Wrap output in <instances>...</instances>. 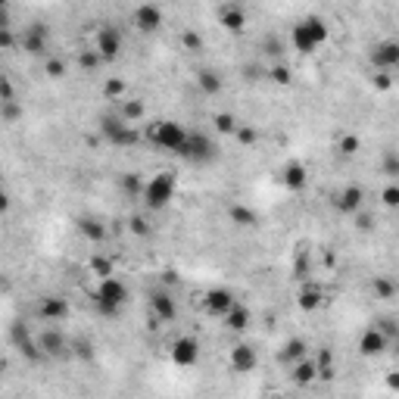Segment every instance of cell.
Returning a JSON list of instances; mask_svg holds the SVG:
<instances>
[{"mask_svg":"<svg viewBox=\"0 0 399 399\" xmlns=\"http://www.w3.org/2000/svg\"><path fill=\"white\" fill-rule=\"evenodd\" d=\"M144 137H147L156 150H163V153L181 156L184 144H187V128H184L181 122H172V119H159V122H153L144 131Z\"/></svg>","mask_w":399,"mask_h":399,"instance_id":"cell-1","label":"cell"},{"mask_svg":"<svg viewBox=\"0 0 399 399\" xmlns=\"http://www.w3.org/2000/svg\"><path fill=\"white\" fill-rule=\"evenodd\" d=\"M128 303V287L119 281V277H103L97 281L94 290V312L103 318H115Z\"/></svg>","mask_w":399,"mask_h":399,"instance_id":"cell-2","label":"cell"},{"mask_svg":"<svg viewBox=\"0 0 399 399\" xmlns=\"http://www.w3.org/2000/svg\"><path fill=\"white\" fill-rule=\"evenodd\" d=\"M175 190H178L175 172H159V175H153L150 181H144L141 200H144V206H147L150 212H159V209H166V206L175 200Z\"/></svg>","mask_w":399,"mask_h":399,"instance_id":"cell-3","label":"cell"},{"mask_svg":"<svg viewBox=\"0 0 399 399\" xmlns=\"http://www.w3.org/2000/svg\"><path fill=\"white\" fill-rule=\"evenodd\" d=\"M328 34H331L328 32V22L318 19V16H309V19H299L297 25H293L290 41L299 54H315V50L328 41Z\"/></svg>","mask_w":399,"mask_h":399,"instance_id":"cell-4","label":"cell"},{"mask_svg":"<svg viewBox=\"0 0 399 399\" xmlns=\"http://www.w3.org/2000/svg\"><path fill=\"white\" fill-rule=\"evenodd\" d=\"M100 135H103V141H109L113 147H135V144L141 141V135H137V131L131 128L119 113L103 115V119H100Z\"/></svg>","mask_w":399,"mask_h":399,"instance_id":"cell-5","label":"cell"},{"mask_svg":"<svg viewBox=\"0 0 399 399\" xmlns=\"http://www.w3.org/2000/svg\"><path fill=\"white\" fill-rule=\"evenodd\" d=\"M147 309H150V318L159 321V325H169L178 318V303H175V293L166 290V287H156V290L147 293Z\"/></svg>","mask_w":399,"mask_h":399,"instance_id":"cell-6","label":"cell"},{"mask_svg":"<svg viewBox=\"0 0 399 399\" xmlns=\"http://www.w3.org/2000/svg\"><path fill=\"white\" fill-rule=\"evenodd\" d=\"M169 358L178 368H194L200 362V340L194 334H181L169 343Z\"/></svg>","mask_w":399,"mask_h":399,"instance_id":"cell-7","label":"cell"},{"mask_svg":"<svg viewBox=\"0 0 399 399\" xmlns=\"http://www.w3.org/2000/svg\"><path fill=\"white\" fill-rule=\"evenodd\" d=\"M94 50L100 54L103 62L119 60V54H122V28L119 25H100L97 34H94Z\"/></svg>","mask_w":399,"mask_h":399,"instance_id":"cell-8","label":"cell"},{"mask_svg":"<svg viewBox=\"0 0 399 399\" xmlns=\"http://www.w3.org/2000/svg\"><path fill=\"white\" fill-rule=\"evenodd\" d=\"M181 159H187V163H209V159H216L212 137L203 135V131H187V144H184Z\"/></svg>","mask_w":399,"mask_h":399,"instance_id":"cell-9","label":"cell"},{"mask_svg":"<svg viewBox=\"0 0 399 399\" xmlns=\"http://www.w3.org/2000/svg\"><path fill=\"white\" fill-rule=\"evenodd\" d=\"M10 343H13L25 358H32V362H41L44 358L41 350H38V340H34V334L28 331L25 321H13V325H10Z\"/></svg>","mask_w":399,"mask_h":399,"instance_id":"cell-10","label":"cell"},{"mask_svg":"<svg viewBox=\"0 0 399 399\" xmlns=\"http://www.w3.org/2000/svg\"><path fill=\"white\" fill-rule=\"evenodd\" d=\"M259 365V352L253 343H234L228 352V368L234 374H250Z\"/></svg>","mask_w":399,"mask_h":399,"instance_id":"cell-11","label":"cell"},{"mask_svg":"<svg viewBox=\"0 0 399 399\" xmlns=\"http://www.w3.org/2000/svg\"><path fill=\"white\" fill-rule=\"evenodd\" d=\"M19 44H22V50L32 56H47L50 54V32L41 22H34V25H28L25 32H22Z\"/></svg>","mask_w":399,"mask_h":399,"instance_id":"cell-12","label":"cell"},{"mask_svg":"<svg viewBox=\"0 0 399 399\" xmlns=\"http://www.w3.org/2000/svg\"><path fill=\"white\" fill-rule=\"evenodd\" d=\"M362 206H365V190L358 184H346L334 194V209L343 216H356V212H362Z\"/></svg>","mask_w":399,"mask_h":399,"instance_id":"cell-13","label":"cell"},{"mask_svg":"<svg viewBox=\"0 0 399 399\" xmlns=\"http://www.w3.org/2000/svg\"><path fill=\"white\" fill-rule=\"evenodd\" d=\"M34 340H38V350H41L44 358H66L69 356V340L62 337L56 328H44Z\"/></svg>","mask_w":399,"mask_h":399,"instance_id":"cell-14","label":"cell"},{"mask_svg":"<svg viewBox=\"0 0 399 399\" xmlns=\"http://www.w3.org/2000/svg\"><path fill=\"white\" fill-rule=\"evenodd\" d=\"M325 303H328V293H325V287L318 284V281H303V284H299V290H297V306H299L303 312H318Z\"/></svg>","mask_w":399,"mask_h":399,"instance_id":"cell-15","label":"cell"},{"mask_svg":"<svg viewBox=\"0 0 399 399\" xmlns=\"http://www.w3.org/2000/svg\"><path fill=\"white\" fill-rule=\"evenodd\" d=\"M131 25L144 34L156 32V28L163 25V10L156 7V3H141V7H135V13H131Z\"/></svg>","mask_w":399,"mask_h":399,"instance_id":"cell-16","label":"cell"},{"mask_svg":"<svg viewBox=\"0 0 399 399\" xmlns=\"http://www.w3.org/2000/svg\"><path fill=\"white\" fill-rule=\"evenodd\" d=\"M372 62H374V69H378V72H393V69L399 66V44L393 41V38H387V41L374 44Z\"/></svg>","mask_w":399,"mask_h":399,"instance_id":"cell-17","label":"cell"},{"mask_svg":"<svg viewBox=\"0 0 399 399\" xmlns=\"http://www.w3.org/2000/svg\"><path fill=\"white\" fill-rule=\"evenodd\" d=\"M38 318H41L44 325L66 321V318H69V299H62V297H44V299H38Z\"/></svg>","mask_w":399,"mask_h":399,"instance_id":"cell-18","label":"cell"},{"mask_svg":"<svg viewBox=\"0 0 399 399\" xmlns=\"http://www.w3.org/2000/svg\"><path fill=\"white\" fill-rule=\"evenodd\" d=\"M200 303H203V309L209 312V315L222 318L225 312H228L231 306L237 303V299H234V293H231L228 287H212V290H206V293H203V299H200Z\"/></svg>","mask_w":399,"mask_h":399,"instance_id":"cell-19","label":"cell"},{"mask_svg":"<svg viewBox=\"0 0 399 399\" xmlns=\"http://www.w3.org/2000/svg\"><path fill=\"white\" fill-rule=\"evenodd\" d=\"M390 343L393 340H387L378 328H365L362 337H358V352H362L365 358H374V356H384V352L390 350Z\"/></svg>","mask_w":399,"mask_h":399,"instance_id":"cell-20","label":"cell"},{"mask_svg":"<svg viewBox=\"0 0 399 399\" xmlns=\"http://www.w3.org/2000/svg\"><path fill=\"white\" fill-rule=\"evenodd\" d=\"M281 181H284V187L290 190V194H299V190H306V184H309V169H306V163H299V159H290V163L281 169Z\"/></svg>","mask_w":399,"mask_h":399,"instance_id":"cell-21","label":"cell"},{"mask_svg":"<svg viewBox=\"0 0 399 399\" xmlns=\"http://www.w3.org/2000/svg\"><path fill=\"white\" fill-rule=\"evenodd\" d=\"M216 16H218V22L234 34H240L247 28V10L240 7V3H225V7L216 10Z\"/></svg>","mask_w":399,"mask_h":399,"instance_id":"cell-22","label":"cell"},{"mask_svg":"<svg viewBox=\"0 0 399 399\" xmlns=\"http://www.w3.org/2000/svg\"><path fill=\"white\" fill-rule=\"evenodd\" d=\"M222 321H225V328H228V331L244 334L247 328L253 325V315H250V309H247L244 303H234V306H231V309L222 315Z\"/></svg>","mask_w":399,"mask_h":399,"instance_id":"cell-23","label":"cell"},{"mask_svg":"<svg viewBox=\"0 0 399 399\" xmlns=\"http://www.w3.org/2000/svg\"><path fill=\"white\" fill-rule=\"evenodd\" d=\"M290 378H293V384H299V387H309V384H315L318 380V368H315V358H299V362H293L290 365Z\"/></svg>","mask_w":399,"mask_h":399,"instance_id":"cell-24","label":"cell"},{"mask_svg":"<svg viewBox=\"0 0 399 399\" xmlns=\"http://www.w3.org/2000/svg\"><path fill=\"white\" fill-rule=\"evenodd\" d=\"M78 231H82L84 234V240H88V244H97L100 247L103 240H106V228H103V222L100 218H94V216H78Z\"/></svg>","mask_w":399,"mask_h":399,"instance_id":"cell-25","label":"cell"},{"mask_svg":"<svg viewBox=\"0 0 399 399\" xmlns=\"http://www.w3.org/2000/svg\"><path fill=\"white\" fill-rule=\"evenodd\" d=\"M196 88L203 91V94L216 97V94L225 91V78L216 72V69H200V72H196Z\"/></svg>","mask_w":399,"mask_h":399,"instance_id":"cell-26","label":"cell"},{"mask_svg":"<svg viewBox=\"0 0 399 399\" xmlns=\"http://www.w3.org/2000/svg\"><path fill=\"white\" fill-rule=\"evenodd\" d=\"M228 218H231V225H237V228H253V225L259 222L256 209H253V206H244V203H231Z\"/></svg>","mask_w":399,"mask_h":399,"instance_id":"cell-27","label":"cell"},{"mask_svg":"<svg viewBox=\"0 0 399 399\" xmlns=\"http://www.w3.org/2000/svg\"><path fill=\"white\" fill-rule=\"evenodd\" d=\"M309 356V343H306L303 337H290L284 346H281V362L284 365H293V362H299V358Z\"/></svg>","mask_w":399,"mask_h":399,"instance_id":"cell-28","label":"cell"},{"mask_svg":"<svg viewBox=\"0 0 399 399\" xmlns=\"http://www.w3.org/2000/svg\"><path fill=\"white\" fill-rule=\"evenodd\" d=\"M88 269L97 281H103V277H115V262L109 256H103V253H94V256H91Z\"/></svg>","mask_w":399,"mask_h":399,"instance_id":"cell-29","label":"cell"},{"mask_svg":"<svg viewBox=\"0 0 399 399\" xmlns=\"http://www.w3.org/2000/svg\"><path fill=\"white\" fill-rule=\"evenodd\" d=\"M115 113L122 115L125 122L135 128V122H141V119H144V103L141 100H128V97H125V100L119 103V109H115Z\"/></svg>","mask_w":399,"mask_h":399,"instance_id":"cell-30","label":"cell"},{"mask_svg":"<svg viewBox=\"0 0 399 399\" xmlns=\"http://www.w3.org/2000/svg\"><path fill=\"white\" fill-rule=\"evenodd\" d=\"M103 97L122 103L125 97H128V84H125V78H106V82H103Z\"/></svg>","mask_w":399,"mask_h":399,"instance_id":"cell-31","label":"cell"},{"mask_svg":"<svg viewBox=\"0 0 399 399\" xmlns=\"http://www.w3.org/2000/svg\"><path fill=\"white\" fill-rule=\"evenodd\" d=\"M69 356L91 362V358H94V343H91V337H72L69 340Z\"/></svg>","mask_w":399,"mask_h":399,"instance_id":"cell-32","label":"cell"},{"mask_svg":"<svg viewBox=\"0 0 399 399\" xmlns=\"http://www.w3.org/2000/svg\"><path fill=\"white\" fill-rule=\"evenodd\" d=\"M372 290H374V297H378V299H393V297H396V281L387 277V275H380V277H374Z\"/></svg>","mask_w":399,"mask_h":399,"instance_id":"cell-33","label":"cell"},{"mask_svg":"<svg viewBox=\"0 0 399 399\" xmlns=\"http://www.w3.org/2000/svg\"><path fill=\"white\" fill-rule=\"evenodd\" d=\"M212 122H216V131H218V135H234L237 125H240L234 113H216V119H212Z\"/></svg>","mask_w":399,"mask_h":399,"instance_id":"cell-34","label":"cell"},{"mask_svg":"<svg viewBox=\"0 0 399 399\" xmlns=\"http://www.w3.org/2000/svg\"><path fill=\"white\" fill-rule=\"evenodd\" d=\"M203 34L194 32V28H187V32H181V47L187 50V54H196V50H203Z\"/></svg>","mask_w":399,"mask_h":399,"instance_id":"cell-35","label":"cell"},{"mask_svg":"<svg viewBox=\"0 0 399 399\" xmlns=\"http://www.w3.org/2000/svg\"><path fill=\"white\" fill-rule=\"evenodd\" d=\"M0 119H3V122H19L22 119V103L19 100H7V103H0Z\"/></svg>","mask_w":399,"mask_h":399,"instance_id":"cell-36","label":"cell"},{"mask_svg":"<svg viewBox=\"0 0 399 399\" xmlns=\"http://www.w3.org/2000/svg\"><path fill=\"white\" fill-rule=\"evenodd\" d=\"M358 147H362V141H358L356 135H340L337 137V153L340 156H356Z\"/></svg>","mask_w":399,"mask_h":399,"instance_id":"cell-37","label":"cell"},{"mask_svg":"<svg viewBox=\"0 0 399 399\" xmlns=\"http://www.w3.org/2000/svg\"><path fill=\"white\" fill-rule=\"evenodd\" d=\"M269 75H271V82H275V84H284V88L293 82L290 66H284V62H275V66L269 69Z\"/></svg>","mask_w":399,"mask_h":399,"instance_id":"cell-38","label":"cell"},{"mask_svg":"<svg viewBox=\"0 0 399 399\" xmlns=\"http://www.w3.org/2000/svg\"><path fill=\"white\" fill-rule=\"evenodd\" d=\"M100 54H97L94 47H88V50H82V54H78V66L84 69V72H94V69H100Z\"/></svg>","mask_w":399,"mask_h":399,"instance_id":"cell-39","label":"cell"},{"mask_svg":"<svg viewBox=\"0 0 399 399\" xmlns=\"http://www.w3.org/2000/svg\"><path fill=\"white\" fill-rule=\"evenodd\" d=\"M384 175H387V181H396V175H399V156H396V150H387L384 153Z\"/></svg>","mask_w":399,"mask_h":399,"instance_id":"cell-40","label":"cell"},{"mask_svg":"<svg viewBox=\"0 0 399 399\" xmlns=\"http://www.w3.org/2000/svg\"><path fill=\"white\" fill-rule=\"evenodd\" d=\"M380 203H384L387 209H396L399 206V184L396 181H387V187L380 190Z\"/></svg>","mask_w":399,"mask_h":399,"instance_id":"cell-41","label":"cell"},{"mask_svg":"<svg viewBox=\"0 0 399 399\" xmlns=\"http://www.w3.org/2000/svg\"><path fill=\"white\" fill-rule=\"evenodd\" d=\"M234 137H237V144L240 147H253V144L259 141V135H256V128H250V125H237V131H234Z\"/></svg>","mask_w":399,"mask_h":399,"instance_id":"cell-42","label":"cell"},{"mask_svg":"<svg viewBox=\"0 0 399 399\" xmlns=\"http://www.w3.org/2000/svg\"><path fill=\"white\" fill-rule=\"evenodd\" d=\"M44 72H47L50 78H66V60H60V56H47V60H44Z\"/></svg>","mask_w":399,"mask_h":399,"instance_id":"cell-43","label":"cell"},{"mask_svg":"<svg viewBox=\"0 0 399 399\" xmlns=\"http://www.w3.org/2000/svg\"><path fill=\"white\" fill-rule=\"evenodd\" d=\"M128 231H131V234H137V237H150V231H153V228L147 225V218H144V216H131L128 218Z\"/></svg>","mask_w":399,"mask_h":399,"instance_id":"cell-44","label":"cell"},{"mask_svg":"<svg viewBox=\"0 0 399 399\" xmlns=\"http://www.w3.org/2000/svg\"><path fill=\"white\" fill-rule=\"evenodd\" d=\"M293 275L303 277V281H312V275H309V256H306V253H299V256H297V262H293Z\"/></svg>","mask_w":399,"mask_h":399,"instance_id":"cell-45","label":"cell"},{"mask_svg":"<svg viewBox=\"0 0 399 399\" xmlns=\"http://www.w3.org/2000/svg\"><path fill=\"white\" fill-rule=\"evenodd\" d=\"M7 100H16V88L7 75H0V103H7Z\"/></svg>","mask_w":399,"mask_h":399,"instance_id":"cell-46","label":"cell"},{"mask_svg":"<svg viewBox=\"0 0 399 399\" xmlns=\"http://www.w3.org/2000/svg\"><path fill=\"white\" fill-rule=\"evenodd\" d=\"M16 44H19V38L10 28H0V50H13Z\"/></svg>","mask_w":399,"mask_h":399,"instance_id":"cell-47","label":"cell"},{"mask_svg":"<svg viewBox=\"0 0 399 399\" xmlns=\"http://www.w3.org/2000/svg\"><path fill=\"white\" fill-rule=\"evenodd\" d=\"M141 187H144V184H141V178H137V175H125L122 178V190H125V194H141Z\"/></svg>","mask_w":399,"mask_h":399,"instance_id":"cell-48","label":"cell"},{"mask_svg":"<svg viewBox=\"0 0 399 399\" xmlns=\"http://www.w3.org/2000/svg\"><path fill=\"white\" fill-rule=\"evenodd\" d=\"M372 225H374V218L368 216V212H356V228L358 231H372Z\"/></svg>","mask_w":399,"mask_h":399,"instance_id":"cell-49","label":"cell"},{"mask_svg":"<svg viewBox=\"0 0 399 399\" xmlns=\"http://www.w3.org/2000/svg\"><path fill=\"white\" fill-rule=\"evenodd\" d=\"M374 84H378L380 91H387V88H390V84H393L390 72H378V75H374Z\"/></svg>","mask_w":399,"mask_h":399,"instance_id":"cell-50","label":"cell"},{"mask_svg":"<svg viewBox=\"0 0 399 399\" xmlns=\"http://www.w3.org/2000/svg\"><path fill=\"white\" fill-rule=\"evenodd\" d=\"M10 206H13V200H10L7 187H0V216H3V212H10Z\"/></svg>","mask_w":399,"mask_h":399,"instance_id":"cell-51","label":"cell"},{"mask_svg":"<svg viewBox=\"0 0 399 399\" xmlns=\"http://www.w3.org/2000/svg\"><path fill=\"white\" fill-rule=\"evenodd\" d=\"M163 284H166V290H169L172 284H178V275H175L172 269H166V271H163Z\"/></svg>","mask_w":399,"mask_h":399,"instance_id":"cell-52","label":"cell"},{"mask_svg":"<svg viewBox=\"0 0 399 399\" xmlns=\"http://www.w3.org/2000/svg\"><path fill=\"white\" fill-rule=\"evenodd\" d=\"M387 387H390V390H396V387H399V374L396 372L387 374Z\"/></svg>","mask_w":399,"mask_h":399,"instance_id":"cell-53","label":"cell"},{"mask_svg":"<svg viewBox=\"0 0 399 399\" xmlns=\"http://www.w3.org/2000/svg\"><path fill=\"white\" fill-rule=\"evenodd\" d=\"M7 368H10V362H7V356L0 352V374H7Z\"/></svg>","mask_w":399,"mask_h":399,"instance_id":"cell-54","label":"cell"}]
</instances>
